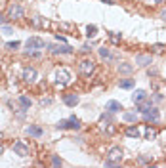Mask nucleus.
<instances>
[{
  "label": "nucleus",
  "instance_id": "nucleus-1",
  "mask_svg": "<svg viewBox=\"0 0 166 168\" xmlns=\"http://www.w3.org/2000/svg\"><path fill=\"white\" fill-rule=\"evenodd\" d=\"M120 160H122V149L120 147H113L105 159V166H118Z\"/></svg>",
  "mask_w": 166,
  "mask_h": 168
},
{
  "label": "nucleus",
  "instance_id": "nucleus-2",
  "mask_svg": "<svg viewBox=\"0 0 166 168\" xmlns=\"http://www.w3.org/2000/svg\"><path fill=\"white\" fill-rule=\"evenodd\" d=\"M12 149H13V153L17 155V157H21V159L29 157V153H31V147H29V143H27L25 140H17V141L12 145Z\"/></svg>",
  "mask_w": 166,
  "mask_h": 168
},
{
  "label": "nucleus",
  "instance_id": "nucleus-3",
  "mask_svg": "<svg viewBox=\"0 0 166 168\" xmlns=\"http://www.w3.org/2000/svg\"><path fill=\"white\" fill-rule=\"evenodd\" d=\"M46 48V42L42 38H38V36H31L27 40V52H34V50H42Z\"/></svg>",
  "mask_w": 166,
  "mask_h": 168
},
{
  "label": "nucleus",
  "instance_id": "nucleus-4",
  "mask_svg": "<svg viewBox=\"0 0 166 168\" xmlns=\"http://www.w3.org/2000/svg\"><path fill=\"white\" fill-rule=\"evenodd\" d=\"M58 128L79 130V128H80V118H76V117H71V118H67V120H59V122H58Z\"/></svg>",
  "mask_w": 166,
  "mask_h": 168
},
{
  "label": "nucleus",
  "instance_id": "nucleus-5",
  "mask_svg": "<svg viewBox=\"0 0 166 168\" xmlns=\"http://www.w3.org/2000/svg\"><path fill=\"white\" fill-rule=\"evenodd\" d=\"M94 69H96V63L92 59H82L79 63V71L82 73V75H86V76H90L92 73H94Z\"/></svg>",
  "mask_w": 166,
  "mask_h": 168
},
{
  "label": "nucleus",
  "instance_id": "nucleus-6",
  "mask_svg": "<svg viewBox=\"0 0 166 168\" xmlns=\"http://www.w3.org/2000/svg\"><path fill=\"white\" fill-rule=\"evenodd\" d=\"M6 17H8V19H21V17H23V8L19 6V4H10Z\"/></svg>",
  "mask_w": 166,
  "mask_h": 168
},
{
  "label": "nucleus",
  "instance_id": "nucleus-7",
  "mask_svg": "<svg viewBox=\"0 0 166 168\" xmlns=\"http://www.w3.org/2000/svg\"><path fill=\"white\" fill-rule=\"evenodd\" d=\"M55 80H58V86H65V84H69L71 82V75H69V71L67 69H58L55 71Z\"/></svg>",
  "mask_w": 166,
  "mask_h": 168
},
{
  "label": "nucleus",
  "instance_id": "nucleus-8",
  "mask_svg": "<svg viewBox=\"0 0 166 168\" xmlns=\"http://www.w3.org/2000/svg\"><path fill=\"white\" fill-rule=\"evenodd\" d=\"M143 118L147 120V122H151V120H153V122H157V120L160 118V115H159V111H157V109L149 107L147 111H143Z\"/></svg>",
  "mask_w": 166,
  "mask_h": 168
},
{
  "label": "nucleus",
  "instance_id": "nucleus-9",
  "mask_svg": "<svg viewBox=\"0 0 166 168\" xmlns=\"http://www.w3.org/2000/svg\"><path fill=\"white\" fill-rule=\"evenodd\" d=\"M27 134L33 136V138H42L44 130L40 128V126H36V124H29V126H27Z\"/></svg>",
  "mask_w": 166,
  "mask_h": 168
},
{
  "label": "nucleus",
  "instance_id": "nucleus-10",
  "mask_svg": "<svg viewBox=\"0 0 166 168\" xmlns=\"http://www.w3.org/2000/svg\"><path fill=\"white\" fill-rule=\"evenodd\" d=\"M23 80L29 82V84L36 80V71L33 69V67H27V69H23Z\"/></svg>",
  "mask_w": 166,
  "mask_h": 168
},
{
  "label": "nucleus",
  "instance_id": "nucleus-11",
  "mask_svg": "<svg viewBox=\"0 0 166 168\" xmlns=\"http://www.w3.org/2000/svg\"><path fill=\"white\" fill-rule=\"evenodd\" d=\"M31 25L34 29H44L48 27V21H44V17H40V15H34V17H31Z\"/></svg>",
  "mask_w": 166,
  "mask_h": 168
},
{
  "label": "nucleus",
  "instance_id": "nucleus-12",
  "mask_svg": "<svg viewBox=\"0 0 166 168\" xmlns=\"http://www.w3.org/2000/svg\"><path fill=\"white\" fill-rule=\"evenodd\" d=\"M50 50L52 52H54V54H67V56H69V54H73V48H71V46H59V44H55V46H50Z\"/></svg>",
  "mask_w": 166,
  "mask_h": 168
},
{
  "label": "nucleus",
  "instance_id": "nucleus-13",
  "mask_svg": "<svg viewBox=\"0 0 166 168\" xmlns=\"http://www.w3.org/2000/svg\"><path fill=\"white\" fill-rule=\"evenodd\" d=\"M63 101H65V105H69V107H75V105L79 103V96H76V94H65Z\"/></svg>",
  "mask_w": 166,
  "mask_h": 168
},
{
  "label": "nucleus",
  "instance_id": "nucleus-14",
  "mask_svg": "<svg viewBox=\"0 0 166 168\" xmlns=\"http://www.w3.org/2000/svg\"><path fill=\"white\" fill-rule=\"evenodd\" d=\"M120 109H124V107H122L120 101H117V99H111V101L107 103V111L109 113H117V111H120Z\"/></svg>",
  "mask_w": 166,
  "mask_h": 168
},
{
  "label": "nucleus",
  "instance_id": "nucleus-15",
  "mask_svg": "<svg viewBox=\"0 0 166 168\" xmlns=\"http://www.w3.org/2000/svg\"><path fill=\"white\" fill-rule=\"evenodd\" d=\"M132 99H134L136 103L143 101V99H147V92H145V90H136V92L132 94Z\"/></svg>",
  "mask_w": 166,
  "mask_h": 168
},
{
  "label": "nucleus",
  "instance_id": "nucleus-16",
  "mask_svg": "<svg viewBox=\"0 0 166 168\" xmlns=\"http://www.w3.org/2000/svg\"><path fill=\"white\" fill-rule=\"evenodd\" d=\"M136 63L141 65V67L151 65V56H136Z\"/></svg>",
  "mask_w": 166,
  "mask_h": 168
},
{
  "label": "nucleus",
  "instance_id": "nucleus-17",
  "mask_svg": "<svg viewBox=\"0 0 166 168\" xmlns=\"http://www.w3.org/2000/svg\"><path fill=\"white\" fill-rule=\"evenodd\" d=\"M126 136H128V138H139L141 132H139L138 126H130V128H126Z\"/></svg>",
  "mask_w": 166,
  "mask_h": 168
},
{
  "label": "nucleus",
  "instance_id": "nucleus-18",
  "mask_svg": "<svg viewBox=\"0 0 166 168\" xmlns=\"http://www.w3.org/2000/svg\"><path fill=\"white\" fill-rule=\"evenodd\" d=\"M155 138H157V130L147 126V128H145V140H155Z\"/></svg>",
  "mask_w": 166,
  "mask_h": 168
},
{
  "label": "nucleus",
  "instance_id": "nucleus-19",
  "mask_svg": "<svg viewBox=\"0 0 166 168\" xmlns=\"http://www.w3.org/2000/svg\"><path fill=\"white\" fill-rule=\"evenodd\" d=\"M19 105H21L23 109H29L31 105H33V101H31V99H29L27 96H21V98H19Z\"/></svg>",
  "mask_w": 166,
  "mask_h": 168
},
{
  "label": "nucleus",
  "instance_id": "nucleus-20",
  "mask_svg": "<svg viewBox=\"0 0 166 168\" xmlns=\"http://www.w3.org/2000/svg\"><path fill=\"white\" fill-rule=\"evenodd\" d=\"M96 34H97V27H96V25H88V27H86V36L92 38V36H96Z\"/></svg>",
  "mask_w": 166,
  "mask_h": 168
},
{
  "label": "nucleus",
  "instance_id": "nucleus-21",
  "mask_svg": "<svg viewBox=\"0 0 166 168\" xmlns=\"http://www.w3.org/2000/svg\"><path fill=\"white\" fill-rule=\"evenodd\" d=\"M59 29L65 31V33H69V34H75V33H73V31H75V27H73L71 23H59Z\"/></svg>",
  "mask_w": 166,
  "mask_h": 168
},
{
  "label": "nucleus",
  "instance_id": "nucleus-22",
  "mask_svg": "<svg viewBox=\"0 0 166 168\" xmlns=\"http://www.w3.org/2000/svg\"><path fill=\"white\" fill-rule=\"evenodd\" d=\"M118 86H120V88H132L134 86V80H132V78H124V80L118 82Z\"/></svg>",
  "mask_w": 166,
  "mask_h": 168
},
{
  "label": "nucleus",
  "instance_id": "nucleus-23",
  "mask_svg": "<svg viewBox=\"0 0 166 168\" xmlns=\"http://www.w3.org/2000/svg\"><path fill=\"white\" fill-rule=\"evenodd\" d=\"M118 71H120V73H126V75H128V73H132V65H130V63H120Z\"/></svg>",
  "mask_w": 166,
  "mask_h": 168
},
{
  "label": "nucleus",
  "instance_id": "nucleus-24",
  "mask_svg": "<svg viewBox=\"0 0 166 168\" xmlns=\"http://www.w3.org/2000/svg\"><path fill=\"white\" fill-rule=\"evenodd\" d=\"M136 118H138L136 113H124V120L126 122H136Z\"/></svg>",
  "mask_w": 166,
  "mask_h": 168
},
{
  "label": "nucleus",
  "instance_id": "nucleus-25",
  "mask_svg": "<svg viewBox=\"0 0 166 168\" xmlns=\"http://www.w3.org/2000/svg\"><path fill=\"white\" fill-rule=\"evenodd\" d=\"M109 38H111V42H113V44H118L122 36L118 34V33H109Z\"/></svg>",
  "mask_w": 166,
  "mask_h": 168
},
{
  "label": "nucleus",
  "instance_id": "nucleus-26",
  "mask_svg": "<svg viewBox=\"0 0 166 168\" xmlns=\"http://www.w3.org/2000/svg\"><path fill=\"white\" fill-rule=\"evenodd\" d=\"M17 48H19V42L17 40L8 42V44H6V50H10V52H13V50H17Z\"/></svg>",
  "mask_w": 166,
  "mask_h": 168
},
{
  "label": "nucleus",
  "instance_id": "nucleus-27",
  "mask_svg": "<svg viewBox=\"0 0 166 168\" xmlns=\"http://www.w3.org/2000/svg\"><path fill=\"white\" fill-rule=\"evenodd\" d=\"M151 50L155 52V54H162V52H164V44H153Z\"/></svg>",
  "mask_w": 166,
  "mask_h": 168
},
{
  "label": "nucleus",
  "instance_id": "nucleus-28",
  "mask_svg": "<svg viewBox=\"0 0 166 168\" xmlns=\"http://www.w3.org/2000/svg\"><path fill=\"white\" fill-rule=\"evenodd\" d=\"M99 56H101V57H107V59H113L111 52H109L107 48H99Z\"/></svg>",
  "mask_w": 166,
  "mask_h": 168
},
{
  "label": "nucleus",
  "instance_id": "nucleus-29",
  "mask_svg": "<svg viewBox=\"0 0 166 168\" xmlns=\"http://www.w3.org/2000/svg\"><path fill=\"white\" fill-rule=\"evenodd\" d=\"M52 164H54V166H61V164H63V160H61L59 157H52Z\"/></svg>",
  "mask_w": 166,
  "mask_h": 168
},
{
  "label": "nucleus",
  "instance_id": "nucleus-30",
  "mask_svg": "<svg viewBox=\"0 0 166 168\" xmlns=\"http://www.w3.org/2000/svg\"><path fill=\"white\" fill-rule=\"evenodd\" d=\"M138 160L141 162V164H149V162H153V159H147V157H139Z\"/></svg>",
  "mask_w": 166,
  "mask_h": 168
},
{
  "label": "nucleus",
  "instance_id": "nucleus-31",
  "mask_svg": "<svg viewBox=\"0 0 166 168\" xmlns=\"http://www.w3.org/2000/svg\"><path fill=\"white\" fill-rule=\"evenodd\" d=\"M40 103H42V105H52V98H42V101H40Z\"/></svg>",
  "mask_w": 166,
  "mask_h": 168
},
{
  "label": "nucleus",
  "instance_id": "nucleus-32",
  "mask_svg": "<svg viewBox=\"0 0 166 168\" xmlns=\"http://www.w3.org/2000/svg\"><path fill=\"white\" fill-rule=\"evenodd\" d=\"M101 120H107V122H111L113 118H111V115H105V113H103V115H101Z\"/></svg>",
  "mask_w": 166,
  "mask_h": 168
},
{
  "label": "nucleus",
  "instance_id": "nucleus-33",
  "mask_svg": "<svg viewBox=\"0 0 166 168\" xmlns=\"http://www.w3.org/2000/svg\"><path fill=\"white\" fill-rule=\"evenodd\" d=\"M55 40H58V42H65V36L63 34H55Z\"/></svg>",
  "mask_w": 166,
  "mask_h": 168
},
{
  "label": "nucleus",
  "instance_id": "nucleus-34",
  "mask_svg": "<svg viewBox=\"0 0 166 168\" xmlns=\"http://www.w3.org/2000/svg\"><path fill=\"white\" fill-rule=\"evenodd\" d=\"M149 76H157V69H149Z\"/></svg>",
  "mask_w": 166,
  "mask_h": 168
},
{
  "label": "nucleus",
  "instance_id": "nucleus-35",
  "mask_svg": "<svg viewBox=\"0 0 166 168\" xmlns=\"http://www.w3.org/2000/svg\"><path fill=\"white\" fill-rule=\"evenodd\" d=\"M160 17H162V19L166 21V10H162V12H160Z\"/></svg>",
  "mask_w": 166,
  "mask_h": 168
},
{
  "label": "nucleus",
  "instance_id": "nucleus-36",
  "mask_svg": "<svg viewBox=\"0 0 166 168\" xmlns=\"http://www.w3.org/2000/svg\"><path fill=\"white\" fill-rule=\"evenodd\" d=\"M105 4H115V0H103Z\"/></svg>",
  "mask_w": 166,
  "mask_h": 168
},
{
  "label": "nucleus",
  "instance_id": "nucleus-37",
  "mask_svg": "<svg viewBox=\"0 0 166 168\" xmlns=\"http://www.w3.org/2000/svg\"><path fill=\"white\" fill-rule=\"evenodd\" d=\"M2 153H4V147H2V145H0V157H2Z\"/></svg>",
  "mask_w": 166,
  "mask_h": 168
},
{
  "label": "nucleus",
  "instance_id": "nucleus-38",
  "mask_svg": "<svg viewBox=\"0 0 166 168\" xmlns=\"http://www.w3.org/2000/svg\"><path fill=\"white\" fill-rule=\"evenodd\" d=\"M0 23H4V15L2 14H0Z\"/></svg>",
  "mask_w": 166,
  "mask_h": 168
},
{
  "label": "nucleus",
  "instance_id": "nucleus-39",
  "mask_svg": "<svg viewBox=\"0 0 166 168\" xmlns=\"http://www.w3.org/2000/svg\"><path fill=\"white\" fill-rule=\"evenodd\" d=\"M155 2H157V4H160V2H164V0H155Z\"/></svg>",
  "mask_w": 166,
  "mask_h": 168
},
{
  "label": "nucleus",
  "instance_id": "nucleus-40",
  "mask_svg": "<svg viewBox=\"0 0 166 168\" xmlns=\"http://www.w3.org/2000/svg\"><path fill=\"white\" fill-rule=\"evenodd\" d=\"M0 140H2V134H0Z\"/></svg>",
  "mask_w": 166,
  "mask_h": 168
}]
</instances>
